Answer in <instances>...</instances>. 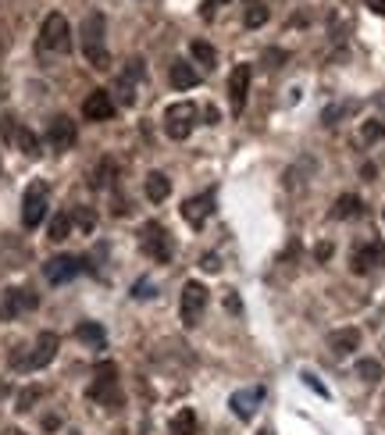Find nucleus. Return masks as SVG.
I'll use <instances>...</instances> for the list:
<instances>
[{"label":"nucleus","instance_id":"nucleus-1","mask_svg":"<svg viewBox=\"0 0 385 435\" xmlns=\"http://www.w3.org/2000/svg\"><path fill=\"white\" fill-rule=\"evenodd\" d=\"M104 32H107L104 14H86V21H82V29H79V36H82V54H86V61H89L93 68H100V71L111 68V54H107Z\"/></svg>","mask_w":385,"mask_h":435},{"label":"nucleus","instance_id":"nucleus-2","mask_svg":"<svg viewBox=\"0 0 385 435\" xmlns=\"http://www.w3.org/2000/svg\"><path fill=\"white\" fill-rule=\"evenodd\" d=\"M89 400H96L100 407L107 411H118L121 407V389H118V368L111 361L96 364L93 371V386H89Z\"/></svg>","mask_w":385,"mask_h":435},{"label":"nucleus","instance_id":"nucleus-3","mask_svg":"<svg viewBox=\"0 0 385 435\" xmlns=\"http://www.w3.org/2000/svg\"><path fill=\"white\" fill-rule=\"evenodd\" d=\"M139 246H143V254H146L150 261H157V264H168V261L175 257V239H171V232H168L161 221H146V225L139 229Z\"/></svg>","mask_w":385,"mask_h":435},{"label":"nucleus","instance_id":"nucleus-4","mask_svg":"<svg viewBox=\"0 0 385 435\" xmlns=\"http://www.w3.org/2000/svg\"><path fill=\"white\" fill-rule=\"evenodd\" d=\"M57 346H61V339L54 336V332H39L36 336V343H32V350L21 357V354H14L11 357V364L18 368V371H39V368H46L54 357H57Z\"/></svg>","mask_w":385,"mask_h":435},{"label":"nucleus","instance_id":"nucleus-5","mask_svg":"<svg viewBox=\"0 0 385 435\" xmlns=\"http://www.w3.org/2000/svg\"><path fill=\"white\" fill-rule=\"evenodd\" d=\"M39 46L43 50H54V54H68L71 50V25L64 14H46L43 18V29H39Z\"/></svg>","mask_w":385,"mask_h":435},{"label":"nucleus","instance_id":"nucleus-6","mask_svg":"<svg viewBox=\"0 0 385 435\" xmlns=\"http://www.w3.org/2000/svg\"><path fill=\"white\" fill-rule=\"evenodd\" d=\"M207 311V286L204 282H186L182 286V300H179V314H182V325L186 329H196L200 318Z\"/></svg>","mask_w":385,"mask_h":435},{"label":"nucleus","instance_id":"nucleus-7","mask_svg":"<svg viewBox=\"0 0 385 435\" xmlns=\"http://www.w3.org/2000/svg\"><path fill=\"white\" fill-rule=\"evenodd\" d=\"M193 125H196V107L189 100H179V104H171L164 111V132L171 139H189Z\"/></svg>","mask_w":385,"mask_h":435},{"label":"nucleus","instance_id":"nucleus-8","mask_svg":"<svg viewBox=\"0 0 385 435\" xmlns=\"http://www.w3.org/2000/svg\"><path fill=\"white\" fill-rule=\"evenodd\" d=\"M43 218H46V186L32 182L21 196V225L36 229V225H43Z\"/></svg>","mask_w":385,"mask_h":435},{"label":"nucleus","instance_id":"nucleus-9","mask_svg":"<svg viewBox=\"0 0 385 435\" xmlns=\"http://www.w3.org/2000/svg\"><path fill=\"white\" fill-rule=\"evenodd\" d=\"M36 307H39L36 293H29V289H7L4 304H0V321H14V318H21V314H29Z\"/></svg>","mask_w":385,"mask_h":435},{"label":"nucleus","instance_id":"nucleus-10","mask_svg":"<svg viewBox=\"0 0 385 435\" xmlns=\"http://www.w3.org/2000/svg\"><path fill=\"white\" fill-rule=\"evenodd\" d=\"M211 214H214V189H207V193H200V196H189V200L182 204V218H186L189 229H204V225L211 221Z\"/></svg>","mask_w":385,"mask_h":435},{"label":"nucleus","instance_id":"nucleus-11","mask_svg":"<svg viewBox=\"0 0 385 435\" xmlns=\"http://www.w3.org/2000/svg\"><path fill=\"white\" fill-rule=\"evenodd\" d=\"M79 271H82V261H79V257H71V254L50 257V261L43 264V275H46V282H50V286H64V282H71Z\"/></svg>","mask_w":385,"mask_h":435},{"label":"nucleus","instance_id":"nucleus-12","mask_svg":"<svg viewBox=\"0 0 385 435\" xmlns=\"http://www.w3.org/2000/svg\"><path fill=\"white\" fill-rule=\"evenodd\" d=\"M246 96H250V64H236L232 75H229V104H232V114H243Z\"/></svg>","mask_w":385,"mask_h":435},{"label":"nucleus","instance_id":"nucleus-13","mask_svg":"<svg viewBox=\"0 0 385 435\" xmlns=\"http://www.w3.org/2000/svg\"><path fill=\"white\" fill-rule=\"evenodd\" d=\"M82 118L86 121H111L114 118V100L107 89H93L86 100H82Z\"/></svg>","mask_w":385,"mask_h":435},{"label":"nucleus","instance_id":"nucleus-14","mask_svg":"<svg viewBox=\"0 0 385 435\" xmlns=\"http://www.w3.org/2000/svg\"><path fill=\"white\" fill-rule=\"evenodd\" d=\"M261 400H264V389L254 386V389H239V393H232V396H229V407H232V414H236L239 421H250V418L257 414Z\"/></svg>","mask_w":385,"mask_h":435},{"label":"nucleus","instance_id":"nucleus-15","mask_svg":"<svg viewBox=\"0 0 385 435\" xmlns=\"http://www.w3.org/2000/svg\"><path fill=\"white\" fill-rule=\"evenodd\" d=\"M75 121L68 118V114H57L54 121H50V129H46V143L54 146V150H71L75 146Z\"/></svg>","mask_w":385,"mask_h":435},{"label":"nucleus","instance_id":"nucleus-16","mask_svg":"<svg viewBox=\"0 0 385 435\" xmlns=\"http://www.w3.org/2000/svg\"><path fill=\"white\" fill-rule=\"evenodd\" d=\"M385 261V246L382 243H368V246H357L354 250V257H350V268L357 271V275H368L371 268H379Z\"/></svg>","mask_w":385,"mask_h":435},{"label":"nucleus","instance_id":"nucleus-17","mask_svg":"<svg viewBox=\"0 0 385 435\" xmlns=\"http://www.w3.org/2000/svg\"><path fill=\"white\" fill-rule=\"evenodd\" d=\"M329 350L336 357H350L354 350H361V332L357 329H336V332H329Z\"/></svg>","mask_w":385,"mask_h":435},{"label":"nucleus","instance_id":"nucleus-18","mask_svg":"<svg viewBox=\"0 0 385 435\" xmlns=\"http://www.w3.org/2000/svg\"><path fill=\"white\" fill-rule=\"evenodd\" d=\"M168 79H171L175 89H193V86H200V71L189 68V61H175L171 71H168Z\"/></svg>","mask_w":385,"mask_h":435},{"label":"nucleus","instance_id":"nucleus-19","mask_svg":"<svg viewBox=\"0 0 385 435\" xmlns=\"http://www.w3.org/2000/svg\"><path fill=\"white\" fill-rule=\"evenodd\" d=\"M171 196V179L164 171H150L146 175V200L150 204H164Z\"/></svg>","mask_w":385,"mask_h":435},{"label":"nucleus","instance_id":"nucleus-20","mask_svg":"<svg viewBox=\"0 0 385 435\" xmlns=\"http://www.w3.org/2000/svg\"><path fill=\"white\" fill-rule=\"evenodd\" d=\"M361 214H364V204L354 193H343L336 200V207H332V218H339V221H350V218H361Z\"/></svg>","mask_w":385,"mask_h":435},{"label":"nucleus","instance_id":"nucleus-21","mask_svg":"<svg viewBox=\"0 0 385 435\" xmlns=\"http://www.w3.org/2000/svg\"><path fill=\"white\" fill-rule=\"evenodd\" d=\"M264 21H268L264 0H243V25H246V29H261Z\"/></svg>","mask_w":385,"mask_h":435},{"label":"nucleus","instance_id":"nucleus-22","mask_svg":"<svg viewBox=\"0 0 385 435\" xmlns=\"http://www.w3.org/2000/svg\"><path fill=\"white\" fill-rule=\"evenodd\" d=\"M168 435H196V414L186 407V411H179L175 418H171V429Z\"/></svg>","mask_w":385,"mask_h":435},{"label":"nucleus","instance_id":"nucleus-23","mask_svg":"<svg viewBox=\"0 0 385 435\" xmlns=\"http://www.w3.org/2000/svg\"><path fill=\"white\" fill-rule=\"evenodd\" d=\"M11 139H14V143H18V150H21V154H25V157H39V139H36V136H32V132H29V129H25V125H18V129H14V136H11Z\"/></svg>","mask_w":385,"mask_h":435},{"label":"nucleus","instance_id":"nucleus-24","mask_svg":"<svg viewBox=\"0 0 385 435\" xmlns=\"http://www.w3.org/2000/svg\"><path fill=\"white\" fill-rule=\"evenodd\" d=\"M46 236H50L54 243L68 239V236H71V214H64V211H61V214H54V218H50V229H46Z\"/></svg>","mask_w":385,"mask_h":435},{"label":"nucleus","instance_id":"nucleus-25","mask_svg":"<svg viewBox=\"0 0 385 435\" xmlns=\"http://www.w3.org/2000/svg\"><path fill=\"white\" fill-rule=\"evenodd\" d=\"M75 336H79L82 343H89V346H104V343H107V336H104V329H100L96 321H82V325L75 329Z\"/></svg>","mask_w":385,"mask_h":435},{"label":"nucleus","instance_id":"nucleus-26","mask_svg":"<svg viewBox=\"0 0 385 435\" xmlns=\"http://www.w3.org/2000/svg\"><path fill=\"white\" fill-rule=\"evenodd\" d=\"M189 54L204 64V68H214L218 64V54H214V46L211 43H204V39H196V43H189Z\"/></svg>","mask_w":385,"mask_h":435},{"label":"nucleus","instance_id":"nucleus-27","mask_svg":"<svg viewBox=\"0 0 385 435\" xmlns=\"http://www.w3.org/2000/svg\"><path fill=\"white\" fill-rule=\"evenodd\" d=\"M357 379L379 382V379H382V364H379V361H361V364H357Z\"/></svg>","mask_w":385,"mask_h":435},{"label":"nucleus","instance_id":"nucleus-28","mask_svg":"<svg viewBox=\"0 0 385 435\" xmlns=\"http://www.w3.org/2000/svg\"><path fill=\"white\" fill-rule=\"evenodd\" d=\"M43 396V389L39 386H29V389H21L18 393V411H32V404Z\"/></svg>","mask_w":385,"mask_h":435},{"label":"nucleus","instance_id":"nucleus-29","mask_svg":"<svg viewBox=\"0 0 385 435\" xmlns=\"http://www.w3.org/2000/svg\"><path fill=\"white\" fill-rule=\"evenodd\" d=\"M354 111H357V104H339V107H329L321 118H325V125H336L343 114H354Z\"/></svg>","mask_w":385,"mask_h":435},{"label":"nucleus","instance_id":"nucleus-30","mask_svg":"<svg viewBox=\"0 0 385 435\" xmlns=\"http://www.w3.org/2000/svg\"><path fill=\"white\" fill-rule=\"evenodd\" d=\"M71 221H79V229H82V232H93V225H96V214H93L89 207H79Z\"/></svg>","mask_w":385,"mask_h":435},{"label":"nucleus","instance_id":"nucleus-31","mask_svg":"<svg viewBox=\"0 0 385 435\" xmlns=\"http://www.w3.org/2000/svg\"><path fill=\"white\" fill-rule=\"evenodd\" d=\"M385 136V125H379V121H368L364 125V132H361V139L364 143H375V139H382Z\"/></svg>","mask_w":385,"mask_h":435},{"label":"nucleus","instance_id":"nucleus-32","mask_svg":"<svg viewBox=\"0 0 385 435\" xmlns=\"http://www.w3.org/2000/svg\"><path fill=\"white\" fill-rule=\"evenodd\" d=\"M300 379H304V382H307V386H311V389H314V393H318V396H329V389H325V386H321V382H318V375H314V371H304V375H300Z\"/></svg>","mask_w":385,"mask_h":435},{"label":"nucleus","instance_id":"nucleus-33","mask_svg":"<svg viewBox=\"0 0 385 435\" xmlns=\"http://www.w3.org/2000/svg\"><path fill=\"white\" fill-rule=\"evenodd\" d=\"M150 289H154V286H150L146 279H139V282H136V289H132V296H136V300H146V296H154Z\"/></svg>","mask_w":385,"mask_h":435},{"label":"nucleus","instance_id":"nucleus-34","mask_svg":"<svg viewBox=\"0 0 385 435\" xmlns=\"http://www.w3.org/2000/svg\"><path fill=\"white\" fill-rule=\"evenodd\" d=\"M218 268H221V261H218L214 254H207V257H204V271H218Z\"/></svg>","mask_w":385,"mask_h":435},{"label":"nucleus","instance_id":"nucleus-35","mask_svg":"<svg viewBox=\"0 0 385 435\" xmlns=\"http://www.w3.org/2000/svg\"><path fill=\"white\" fill-rule=\"evenodd\" d=\"M314 254H318V261H329V257H332V246H329V243H321Z\"/></svg>","mask_w":385,"mask_h":435},{"label":"nucleus","instance_id":"nucleus-36","mask_svg":"<svg viewBox=\"0 0 385 435\" xmlns=\"http://www.w3.org/2000/svg\"><path fill=\"white\" fill-rule=\"evenodd\" d=\"M364 4H368L375 14H385V0H364Z\"/></svg>","mask_w":385,"mask_h":435},{"label":"nucleus","instance_id":"nucleus-37","mask_svg":"<svg viewBox=\"0 0 385 435\" xmlns=\"http://www.w3.org/2000/svg\"><path fill=\"white\" fill-rule=\"evenodd\" d=\"M4 396H7V382L0 379V400H4Z\"/></svg>","mask_w":385,"mask_h":435},{"label":"nucleus","instance_id":"nucleus-38","mask_svg":"<svg viewBox=\"0 0 385 435\" xmlns=\"http://www.w3.org/2000/svg\"><path fill=\"white\" fill-rule=\"evenodd\" d=\"M4 435H25L21 429H4Z\"/></svg>","mask_w":385,"mask_h":435},{"label":"nucleus","instance_id":"nucleus-39","mask_svg":"<svg viewBox=\"0 0 385 435\" xmlns=\"http://www.w3.org/2000/svg\"><path fill=\"white\" fill-rule=\"evenodd\" d=\"M257 435H275V432H271V429H261V432H257Z\"/></svg>","mask_w":385,"mask_h":435},{"label":"nucleus","instance_id":"nucleus-40","mask_svg":"<svg viewBox=\"0 0 385 435\" xmlns=\"http://www.w3.org/2000/svg\"><path fill=\"white\" fill-rule=\"evenodd\" d=\"M71 435H79V432H71Z\"/></svg>","mask_w":385,"mask_h":435},{"label":"nucleus","instance_id":"nucleus-41","mask_svg":"<svg viewBox=\"0 0 385 435\" xmlns=\"http://www.w3.org/2000/svg\"><path fill=\"white\" fill-rule=\"evenodd\" d=\"M382 218H385V211H382Z\"/></svg>","mask_w":385,"mask_h":435}]
</instances>
